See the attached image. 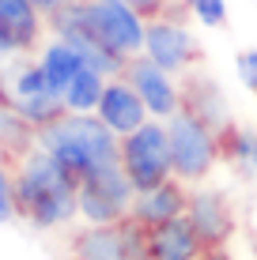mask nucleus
Here are the masks:
<instances>
[{"label":"nucleus","instance_id":"24","mask_svg":"<svg viewBox=\"0 0 257 260\" xmlns=\"http://www.w3.org/2000/svg\"><path fill=\"white\" fill-rule=\"evenodd\" d=\"M34 8H38L42 15H53V12H65V8H76V4H83V0H31Z\"/></svg>","mask_w":257,"mask_h":260},{"label":"nucleus","instance_id":"25","mask_svg":"<svg viewBox=\"0 0 257 260\" xmlns=\"http://www.w3.org/2000/svg\"><path fill=\"white\" fill-rule=\"evenodd\" d=\"M8 60H12V53H8L4 46H0V68H8Z\"/></svg>","mask_w":257,"mask_h":260},{"label":"nucleus","instance_id":"14","mask_svg":"<svg viewBox=\"0 0 257 260\" xmlns=\"http://www.w3.org/2000/svg\"><path fill=\"white\" fill-rule=\"evenodd\" d=\"M212 249L201 241V234L185 215L148 226V260H201Z\"/></svg>","mask_w":257,"mask_h":260},{"label":"nucleus","instance_id":"9","mask_svg":"<svg viewBox=\"0 0 257 260\" xmlns=\"http://www.w3.org/2000/svg\"><path fill=\"white\" fill-rule=\"evenodd\" d=\"M87 15H91L95 34H99L118 57L129 60V57H140V53H144L148 19L129 0H87Z\"/></svg>","mask_w":257,"mask_h":260},{"label":"nucleus","instance_id":"4","mask_svg":"<svg viewBox=\"0 0 257 260\" xmlns=\"http://www.w3.org/2000/svg\"><path fill=\"white\" fill-rule=\"evenodd\" d=\"M170 155H174V177H182L185 185H201L205 177L223 162V132H216L208 121H201L197 113H189L182 106L170 121Z\"/></svg>","mask_w":257,"mask_h":260},{"label":"nucleus","instance_id":"21","mask_svg":"<svg viewBox=\"0 0 257 260\" xmlns=\"http://www.w3.org/2000/svg\"><path fill=\"white\" fill-rule=\"evenodd\" d=\"M19 208H15V181H12V166L0 158V222H12Z\"/></svg>","mask_w":257,"mask_h":260},{"label":"nucleus","instance_id":"10","mask_svg":"<svg viewBox=\"0 0 257 260\" xmlns=\"http://www.w3.org/2000/svg\"><path fill=\"white\" fill-rule=\"evenodd\" d=\"M121 76L136 87V94L144 98L148 113H152L155 121H170L174 113L182 110V76L159 68L152 57H144V53H140V57H129V64H125Z\"/></svg>","mask_w":257,"mask_h":260},{"label":"nucleus","instance_id":"12","mask_svg":"<svg viewBox=\"0 0 257 260\" xmlns=\"http://www.w3.org/2000/svg\"><path fill=\"white\" fill-rule=\"evenodd\" d=\"M95 113H99V121L113 132V136H129V132H136L140 124L152 121L144 98L136 94V87H132L125 76H110L106 79V91H102Z\"/></svg>","mask_w":257,"mask_h":260},{"label":"nucleus","instance_id":"8","mask_svg":"<svg viewBox=\"0 0 257 260\" xmlns=\"http://www.w3.org/2000/svg\"><path fill=\"white\" fill-rule=\"evenodd\" d=\"M132 200H136V189H132L129 174L121 170V162L102 166V170H95V174H87L79 181V215L91 226H106V222L129 219Z\"/></svg>","mask_w":257,"mask_h":260},{"label":"nucleus","instance_id":"5","mask_svg":"<svg viewBox=\"0 0 257 260\" xmlns=\"http://www.w3.org/2000/svg\"><path fill=\"white\" fill-rule=\"evenodd\" d=\"M121 170L129 174L132 189L148 192L155 185L170 181L174 177V155H170V132H166V121H148L140 124L136 132L121 136V155H118Z\"/></svg>","mask_w":257,"mask_h":260},{"label":"nucleus","instance_id":"6","mask_svg":"<svg viewBox=\"0 0 257 260\" xmlns=\"http://www.w3.org/2000/svg\"><path fill=\"white\" fill-rule=\"evenodd\" d=\"M144 57H152L159 68L174 72V76H185L201 64V42L197 34L189 30L185 23V12L178 4L170 12L148 19V30H144Z\"/></svg>","mask_w":257,"mask_h":260},{"label":"nucleus","instance_id":"18","mask_svg":"<svg viewBox=\"0 0 257 260\" xmlns=\"http://www.w3.org/2000/svg\"><path fill=\"white\" fill-rule=\"evenodd\" d=\"M219 140H223V162L242 177H257V128L235 121Z\"/></svg>","mask_w":257,"mask_h":260},{"label":"nucleus","instance_id":"7","mask_svg":"<svg viewBox=\"0 0 257 260\" xmlns=\"http://www.w3.org/2000/svg\"><path fill=\"white\" fill-rule=\"evenodd\" d=\"M68 260H148V226L129 219L106 222L72 234L68 241Z\"/></svg>","mask_w":257,"mask_h":260},{"label":"nucleus","instance_id":"22","mask_svg":"<svg viewBox=\"0 0 257 260\" xmlns=\"http://www.w3.org/2000/svg\"><path fill=\"white\" fill-rule=\"evenodd\" d=\"M235 72H238V79H242L246 91L257 94V49H242L238 53L235 57Z\"/></svg>","mask_w":257,"mask_h":260},{"label":"nucleus","instance_id":"16","mask_svg":"<svg viewBox=\"0 0 257 260\" xmlns=\"http://www.w3.org/2000/svg\"><path fill=\"white\" fill-rule=\"evenodd\" d=\"M189 192H193V185H185L182 177H170V181L155 185V189H148V192H136V200H132V219L144 222V226H159V222H166V219H178V215H185V208H189Z\"/></svg>","mask_w":257,"mask_h":260},{"label":"nucleus","instance_id":"19","mask_svg":"<svg viewBox=\"0 0 257 260\" xmlns=\"http://www.w3.org/2000/svg\"><path fill=\"white\" fill-rule=\"evenodd\" d=\"M106 72H99V68H91V64H83L76 72V79L65 87V110L68 113H95L99 110V98H102V91H106Z\"/></svg>","mask_w":257,"mask_h":260},{"label":"nucleus","instance_id":"23","mask_svg":"<svg viewBox=\"0 0 257 260\" xmlns=\"http://www.w3.org/2000/svg\"><path fill=\"white\" fill-rule=\"evenodd\" d=\"M132 8H136L144 19H155V15H163V12H170L174 8V0H129Z\"/></svg>","mask_w":257,"mask_h":260},{"label":"nucleus","instance_id":"3","mask_svg":"<svg viewBox=\"0 0 257 260\" xmlns=\"http://www.w3.org/2000/svg\"><path fill=\"white\" fill-rule=\"evenodd\" d=\"M0 102H8L23 121H31L34 128H46L61 117L65 110V98L49 87L46 72H42L38 57H12L8 68H0Z\"/></svg>","mask_w":257,"mask_h":260},{"label":"nucleus","instance_id":"13","mask_svg":"<svg viewBox=\"0 0 257 260\" xmlns=\"http://www.w3.org/2000/svg\"><path fill=\"white\" fill-rule=\"evenodd\" d=\"M46 15L31 0H0V46L12 57H31L42 46Z\"/></svg>","mask_w":257,"mask_h":260},{"label":"nucleus","instance_id":"11","mask_svg":"<svg viewBox=\"0 0 257 260\" xmlns=\"http://www.w3.org/2000/svg\"><path fill=\"white\" fill-rule=\"evenodd\" d=\"M185 219L193 222V230L201 234L208 249H223L235 234V211H231V200L216 189H201L193 185L189 192V208H185Z\"/></svg>","mask_w":257,"mask_h":260},{"label":"nucleus","instance_id":"20","mask_svg":"<svg viewBox=\"0 0 257 260\" xmlns=\"http://www.w3.org/2000/svg\"><path fill=\"white\" fill-rule=\"evenodd\" d=\"M174 4L185 15H193L201 26H208V30L227 26V0H174Z\"/></svg>","mask_w":257,"mask_h":260},{"label":"nucleus","instance_id":"17","mask_svg":"<svg viewBox=\"0 0 257 260\" xmlns=\"http://www.w3.org/2000/svg\"><path fill=\"white\" fill-rule=\"evenodd\" d=\"M38 64H42V72H46L53 91L65 94V87L76 79V72L83 68L87 60H83V53H79L76 46H68L65 38H49L46 46L38 49Z\"/></svg>","mask_w":257,"mask_h":260},{"label":"nucleus","instance_id":"2","mask_svg":"<svg viewBox=\"0 0 257 260\" xmlns=\"http://www.w3.org/2000/svg\"><path fill=\"white\" fill-rule=\"evenodd\" d=\"M38 147H46L76 181L102 166H113L121 155V136L99 121V113H61L53 124L38 128Z\"/></svg>","mask_w":257,"mask_h":260},{"label":"nucleus","instance_id":"26","mask_svg":"<svg viewBox=\"0 0 257 260\" xmlns=\"http://www.w3.org/2000/svg\"><path fill=\"white\" fill-rule=\"evenodd\" d=\"M201 260H208V256H201Z\"/></svg>","mask_w":257,"mask_h":260},{"label":"nucleus","instance_id":"15","mask_svg":"<svg viewBox=\"0 0 257 260\" xmlns=\"http://www.w3.org/2000/svg\"><path fill=\"white\" fill-rule=\"evenodd\" d=\"M182 106L189 113H197L201 121H208L216 132H227L235 124L231 106H227L223 91L216 87V79H208L205 72H197V68L182 76Z\"/></svg>","mask_w":257,"mask_h":260},{"label":"nucleus","instance_id":"1","mask_svg":"<svg viewBox=\"0 0 257 260\" xmlns=\"http://www.w3.org/2000/svg\"><path fill=\"white\" fill-rule=\"evenodd\" d=\"M15 208L19 219L34 222L38 230H57L79 215V181L68 174L46 147L34 143L19 158H12Z\"/></svg>","mask_w":257,"mask_h":260}]
</instances>
